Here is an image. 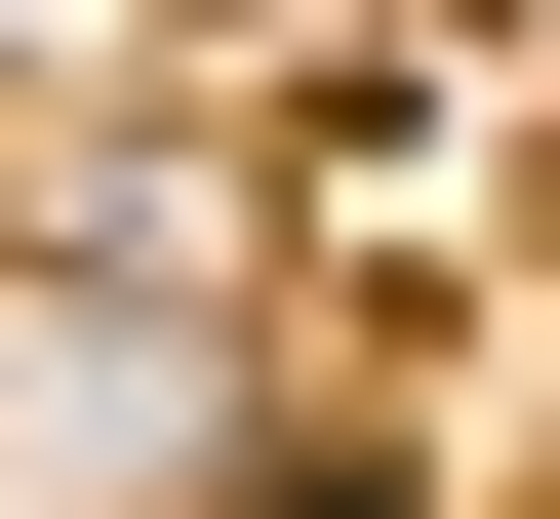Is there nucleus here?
<instances>
[{
  "label": "nucleus",
  "mask_w": 560,
  "mask_h": 519,
  "mask_svg": "<svg viewBox=\"0 0 560 519\" xmlns=\"http://www.w3.org/2000/svg\"><path fill=\"white\" fill-rule=\"evenodd\" d=\"M120 81H161V0H0V200L81 161V120H120Z\"/></svg>",
  "instance_id": "f257e3e1"
}]
</instances>
